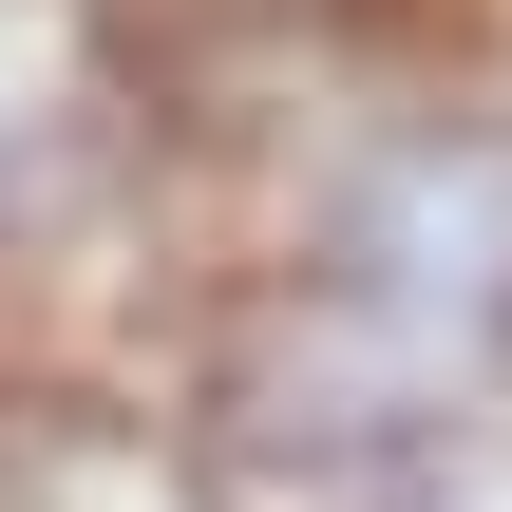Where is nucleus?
Wrapping results in <instances>:
<instances>
[{"label": "nucleus", "mask_w": 512, "mask_h": 512, "mask_svg": "<svg viewBox=\"0 0 512 512\" xmlns=\"http://www.w3.org/2000/svg\"><path fill=\"white\" fill-rule=\"evenodd\" d=\"M494 114H512V76H494Z\"/></svg>", "instance_id": "f257e3e1"}]
</instances>
